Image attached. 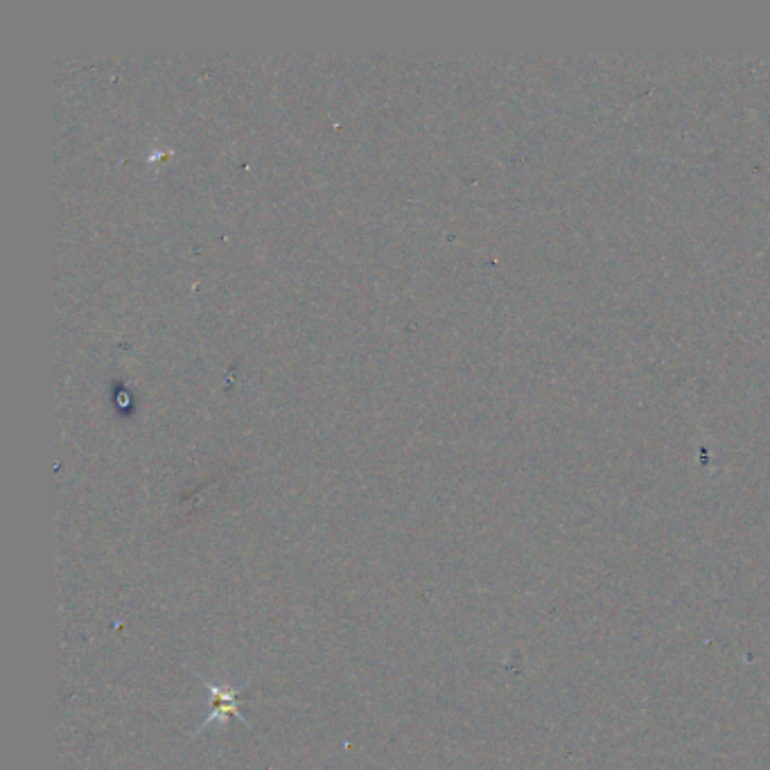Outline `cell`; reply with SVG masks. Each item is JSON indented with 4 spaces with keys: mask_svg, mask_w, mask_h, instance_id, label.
<instances>
[{
    "mask_svg": "<svg viewBox=\"0 0 770 770\" xmlns=\"http://www.w3.org/2000/svg\"><path fill=\"white\" fill-rule=\"evenodd\" d=\"M199 683L208 689V696H210V714L208 719L197 728L195 736L206 730L208 725H215V723H227L231 719L244 723L246 728H252V723L246 721L242 714H240V702L244 700V689L249 687V685H240V687H233V685H218V683H208L206 677H199Z\"/></svg>",
    "mask_w": 770,
    "mask_h": 770,
    "instance_id": "1",
    "label": "cell"
}]
</instances>
